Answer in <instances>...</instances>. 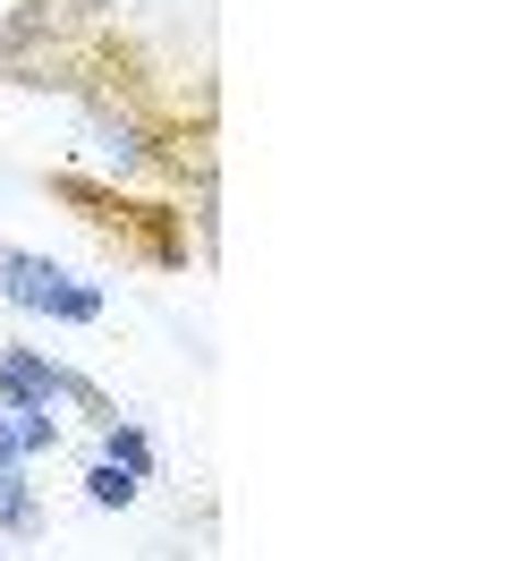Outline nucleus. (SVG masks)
<instances>
[{
  "label": "nucleus",
  "instance_id": "4",
  "mask_svg": "<svg viewBox=\"0 0 509 561\" xmlns=\"http://www.w3.org/2000/svg\"><path fill=\"white\" fill-rule=\"evenodd\" d=\"M102 459H111V468H128L136 485H144V477H153V434H144L136 417H111V425H102Z\"/></svg>",
  "mask_w": 509,
  "mask_h": 561
},
{
  "label": "nucleus",
  "instance_id": "3",
  "mask_svg": "<svg viewBox=\"0 0 509 561\" xmlns=\"http://www.w3.org/2000/svg\"><path fill=\"white\" fill-rule=\"evenodd\" d=\"M0 298L26 307V316H60V323H102V289L68 280L51 255L34 247H0Z\"/></svg>",
  "mask_w": 509,
  "mask_h": 561
},
{
  "label": "nucleus",
  "instance_id": "5",
  "mask_svg": "<svg viewBox=\"0 0 509 561\" xmlns=\"http://www.w3.org/2000/svg\"><path fill=\"white\" fill-rule=\"evenodd\" d=\"M0 536H43V502H34L26 468H0Z\"/></svg>",
  "mask_w": 509,
  "mask_h": 561
},
{
  "label": "nucleus",
  "instance_id": "8",
  "mask_svg": "<svg viewBox=\"0 0 509 561\" xmlns=\"http://www.w3.org/2000/svg\"><path fill=\"white\" fill-rule=\"evenodd\" d=\"M0 468H26V434H18L9 409H0Z\"/></svg>",
  "mask_w": 509,
  "mask_h": 561
},
{
  "label": "nucleus",
  "instance_id": "1",
  "mask_svg": "<svg viewBox=\"0 0 509 561\" xmlns=\"http://www.w3.org/2000/svg\"><path fill=\"white\" fill-rule=\"evenodd\" d=\"M0 85L60 94L85 111L119 171L153 179L196 213L212 264V205H221V85L178 77L119 0H9L0 18Z\"/></svg>",
  "mask_w": 509,
  "mask_h": 561
},
{
  "label": "nucleus",
  "instance_id": "2",
  "mask_svg": "<svg viewBox=\"0 0 509 561\" xmlns=\"http://www.w3.org/2000/svg\"><path fill=\"white\" fill-rule=\"evenodd\" d=\"M43 196L85 230L94 247H111L128 273H187V264H204V239H196V213L178 205V196H144V187H128V179H102V171H77V162H60V171H43Z\"/></svg>",
  "mask_w": 509,
  "mask_h": 561
},
{
  "label": "nucleus",
  "instance_id": "6",
  "mask_svg": "<svg viewBox=\"0 0 509 561\" xmlns=\"http://www.w3.org/2000/svg\"><path fill=\"white\" fill-rule=\"evenodd\" d=\"M136 493H144V485H136L128 468H111V459H94V468H85V502H94V511H128Z\"/></svg>",
  "mask_w": 509,
  "mask_h": 561
},
{
  "label": "nucleus",
  "instance_id": "7",
  "mask_svg": "<svg viewBox=\"0 0 509 561\" xmlns=\"http://www.w3.org/2000/svg\"><path fill=\"white\" fill-rule=\"evenodd\" d=\"M9 417H18V434H26V459L60 451V417H51V409H9Z\"/></svg>",
  "mask_w": 509,
  "mask_h": 561
}]
</instances>
